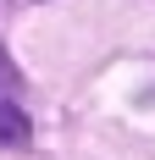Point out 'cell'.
Listing matches in <instances>:
<instances>
[{
    "mask_svg": "<svg viewBox=\"0 0 155 160\" xmlns=\"http://www.w3.org/2000/svg\"><path fill=\"white\" fill-rule=\"evenodd\" d=\"M28 144V116L0 99V149H22Z\"/></svg>",
    "mask_w": 155,
    "mask_h": 160,
    "instance_id": "1",
    "label": "cell"
}]
</instances>
